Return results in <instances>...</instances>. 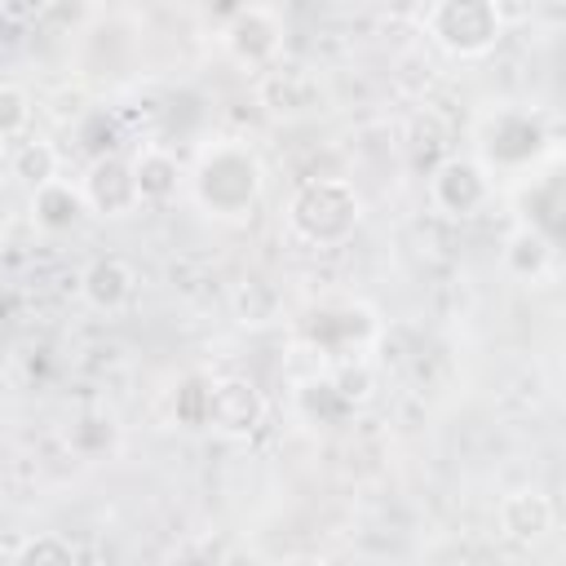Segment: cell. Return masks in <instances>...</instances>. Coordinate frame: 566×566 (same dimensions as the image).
Segmentation results:
<instances>
[{
	"label": "cell",
	"instance_id": "obj_1",
	"mask_svg": "<svg viewBox=\"0 0 566 566\" xmlns=\"http://www.w3.org/2000/svg\"><path fill=\"white\" fill-rule=\"evenodd\" d=\"M195 203L217 221H239L256 208L265 190V164L243 142H212L199 150L195 168L186 172Z\"/></svg>",
	"mask_w": 566,
	"mask_h": 566
},
{
	"label": "cell",
	"instance_id": "obj_2",
	"mask_svg": "<svg viewBox=\"0 0 566 566\" xmlns=\"http://www.w3.org/2000/svg\"><path fill=\"white\" fill-rule=\"evenodd\" d=\"M363 226V195L345 177H305L287 199V230L310 248H340Z\"/></svg>",
	"mask_w": 566,
	"mask_h": 566
},
{
	"label": "cell",
	"instance_id": "obj_3",
	"mask_svg": "<svg viewBox=\"0 0 566 566\" xmlns=\"http://www.w3.org/2000/svg\"><path fill=\"white\" fill-rule=\"evenodd\" d=\"M478 164L486 172H522L548 150V119L535 106H500L478 119Z\"/></svg>",
	"mask_w": 566,
	"mask_h": 566
},
{
	"label": "cell",
	"instance_id": "obj_4",
	"mask_svg": "<svg viewBox=\"0 0 566 566\" xmlns=\"http://www.w3.org/2000/svg\"><path fill=\"white\" fill-rule=\"evenodd\" d=\"M424 35L442 53H451L460 62H473V57L495 53V44L504 40V22L495 18L491 0H429Z\"/></svg>",
	"mask_w": 566,
	"mask_h": 566
},
{
	"label": "cell",
	"instance_id": "obj_5",
	"mask_svg": "<svg viewBox=\"0 0 566 566\" xmlns=\"http://www.w3.org/2000/svg\"><path fill=\"white\" fill-rule=\"evenodd\" d=\"M424 190H429L433 212H442L451 221H469V217H478L491 203L495 181H491V172L473 155H442L429 168Z\"/></svg>",
	"mask_w": 566,
	"mask_h": 566
},
{
	"label": "cell",
	"instance_id": "obj_6",
	"mask_svg": "<svg viewBox=\"0 0 566 566\" xmlns=\"http://www.w3.org/2000/svg\"><path fill=\"white\" fill-rule=\"evenodd\" d=\"M301 336L318 349V354H332V358H354L363 354L376 336H380V323H376V310L371 305H358V301H332V305H318L301 318Z\"/></svg>",
	"mask_w": 566,
	"mask_h": 566
},
{
	"label": "cell",
	"instance_id": "obj_7",
	"mask_svg": "<svg viewBox=\"0 0 566 566\" xmlns=\"http://www.w3.org/2000/svg\"><path fill=\"white\" fill-rule=\"evenodd\" d=\"M283 18L265 4H239L226 22H221V49L234 66L243 71H265L283 57Z\"/></svg>",
	"mask_w": 566,
	"mask_h": 566
},
{
	"label": "cell",
	"instance_id": "obj_8",
	"mask_svg": "<svg viewBox=\"0 0 566 566\" xmlns=\"http://www.w3.org/2000/svg\"><path fill=\"white\" fill-rule=\"evenodd\" d=\"M256 102H261L265 115H274V119H305V115L323 111L327 88H323V80H318L310 66L279 57L274 66H265V71L256 75Z\"/></svg>",
	"mask_w": 566,
	"mask_h": 566
},
{
	"label": "cell",
	"instance_id": "obj_9",
	"mask_svg": "<svg viewBox=\"0 0 566 566\" xmlns=\"http://www.w3.org/2000/svg\"><path fill=\"white\" fill-rule=\"evenodd\" d=\"M80 195L88 203L93 217H128L142 208L137 199V181H133V164L124 150L115 155H102V159H88L84 177H80Z\"/></svg>",
	"mask_w": 566,
	"mask_h": 566
},
{
	"label": "cell",
	"instance_id": "obj_10",
	"mask_svg": "<svg viewBox=\"0 0 566 566\" xmlns=\"http://www.w3.org/2000/svg\"><path fill=\"white\" fill-rule=\"evenodd\" d=\"M265 420V394L248 376H212L208 389V429L226 438H248Z\"/></svg>",
	"mask_w": 566,
	"mask_h": 566
},
{
	"label": "cell",
	"instance_id": "obj_11",
	"mask_svg": "<svg viewBox=\"0 0 566 566\" xmlns=\"http://www.w3.org/2000/svg\"><path fill=\"white\" fill-rule=\"evenodd\" d=\"M495 526H500V535H504L509 544L531 548V544L548 539V531L557 526V509H553V500H548L544 491H535V486H517V491H509V495L500 500V509H495Z\"/></svg>",
	"mask_w": 566,
	"mask_h": 566
},
{
	"label": "cell",
	"instance_id": "obj_12",
	"mask_svg": "<svg viewBox=\"0 0 566 566\" xmlns=\"http://www.w3.org/2000/svg\"><path fill=\"white\" fill-rule=\"evenodd\" d=\"M80 296L97 314H119L137 296V265L128 256H115V252L93 256L80 270Z\"/></svg>",
	"mask_w": 566,
	"mask_h": 566
},
{
	"label": "cell",
	"instance_id": "obj_13",
	"mask_svg": "<svg viewBox=\"0 0 566 566\" xmlns=\"http://www.w3.org/2000/svg\"><path fill=\"white\" fill-rule=\"evenodd\" d=\"M128 164H133V181H137V199L142 203H168V199H177V190L186 181V164H181V155L172 146L146 142V146H137L128 155Z\"/></svg>",
	"mask_w": 566,
	"mask_h": 566
},
{
	"label": "cell",
	"instance_id": "obj_14",
	"mask_svg": "<svg viewBox=\"0 0 566 566\" xmlns=\"http://www.w3.org/2000/svg\"><path fill=\"white\" fill-rule=\"evenodd\" d=\"M27 212H31L35 230H44V234H71V230L88 217V203H84V195H80V181H66V177L57 172V177H49L44 186L31 190Z\"/></svg>",
	"mask_w": 566,
	"mask_h": 566
},
{
	"label": "cell",
	"instance_id": "obj_15",
	"mask_svg": "<svg viewBox=\"0 0 566 566\" xmlns=\"http://www.w3.org/2000/svg\"><path fill=\"white\" fill-rule=\"evenodd\" d=\"M500 265H504V274L517 279V283H544V279L553 274V265H557V243H553L548 234H539L535 226L517 221V226L509 230L504 248H500Z\"/></svg>",
	"mask_w": 566,
	"mask_h": 566
},
{
	"label": "cell",
	"instance_id": "obj_16",
	"mask_svg": "<svg viewBox=\"0 0 566 566\" xmlns=\"http://www.w3.org/2000/svg\"><path fill=\"white\" fill-rule=\"evenodd\" d=\"M4 164H9V172H13L27 190H35V186H44L49 177L62 172V155H57V146L44 142V137H31V133L13 142V150L4 155Z\"/></svg>",
	"mask_w": 566,
	"mask_h": 566
},
{
	"label": "cell",
	"instance_id": "obj_17",
	"mask_svg": "<svg viewBox=\"0 0 566 566\" xmlns=\"http://www.w3.org/2000/svg\"><path fill=\"white\" fill-rule=\"evenodd\" d=\"M522 221L535 226L539 234H548L553 243L562 239V212H566V195H562V172H548L539 181H531V190L522 195Z\"/></svg>",
	"mask_w": 566,
	"mask_h": 566
},
{
	"label": "cell",
	"instance_id": "obj_18",
	"mask_svg": "<svg viewBox=\"0 0 566 566\" xmlns=\"http://www.w3.org/2000/svg\"><path fill=\"white\" fill-rule=\"evenodd\" d=\"M66 447L80 460H106V455H115V447H119L115 416L111 411H84V416H75L71 429H66Z\"/></svg>",
	"mask_w": 566,
	"mask_h": 566
},
{
	"label": "cell",
	"instance_id": "obj_19",
	"mask_svg": "<svg viewBox=\"0 0 566 566\" xmlns=\"http://www.w3.org/2000/svg\"><path fill=\"white\" fill-rule=\"evenodd\" d=\"M234 314L243 327H270L283 318V292L270 283V279H243L230 296Z\"/></svg>",
	"mask_w": 566,
	"mask_h": 566
},
{
	"label": "cell",
	"instance_id": "obj_20",
	"mask_svg": "<svg viewBox=\"0 0 566 566\" xmlns=\"http://www.w3.org/2000/svg\"><path fill=\"white\" fill-rule=\"evenodd\" d=\"M296 407H301V416L314 420V424H340V420L354 411V402L336 389L332 371H327V376H310V380H301V389H296Z\"/></svg>",
	"mask_w": 566,
	"mask_h": 566
},
{
	"label": "cell",
	"instance_id": "obj_21",
	"mask_svg": "<svg viewBox=\"0 0 566 566\" xmlns=\"http://www.w3.org/2000/svg\"><path fill=\"white\" fill-rule=\"evenodd\" d=\"M75 146L84 150V159H102V155L124 150V124H119V115L106 111V106L84 111L80 124H75Z\"/></svg>",
	"mask_w": 566,
	"mask_h": 566
},
{
	"label": "cell",
	"instance_id": "obj_22",
	"mask_svg": "<svg viewBox=\"0 0 566 566\" xmlns=\"http://www.w3.org/2000/svg\"><path fill=\"white\" fill-rule=\"evenodd\" d=\"M31 119H35V102L22 84H9L0 80V142L13 146L18 137L31 133Z\"/></svg>",
	"mask_w": 566,
	"mask_h": 566
},
{
	"label": "cell",
	"instance_id": "obj_23",
	"mask_svg": "<svg viewBox=\"0 0 566 566\" xmlns=\"http://www.w3.org/2000/svg\"><path fill=\"white\" fill-rule=\"evenodd\" d=\"M208 389H212V376H203V371H190V376L177 385V394H172V416H177V424H186V429H208Z\"/></svg>",
	"mask_w": 566,
	"mask_h": 566
},
{
	"label": "cell",
	"instance_id": "obj_24",
	"mask_svg": "<svg viewBox=\"0 0 566 566\" xmlns=\"http://www.w3.org/2000/svg\"><path fill=\"white\" fill-rule=\"evenodd\" d=\"M13 562H22V566H66V562H75V544L57 531H44V535L22 539L13 548Z\"/></svg>",
	"mask_w": 566,
	"mask_h": 566
},
{
	"label": "cell",
	"instance_id": "obj_25",
	"mask_svg": "<svg viewBox=\"0 0 566 566\" xmlns=\"http://www.w3.org/2000/svg\"><path fill=\"white\" fill-rule=\"evenodd\" d=\"M539 4H544V0H491V9H495V18L504 22V31H509V27H522V22H531Z\"/></svg>",
	"mask_w": 566,
	"mask_h": 566
},
{
	"label": "cell",
	"instance_id": "obj_26",
	"mask_svg": "<svg viewBox=\"0 0 566 566\" xmlns=\"http://www.w3.org/2000/svg\"><path fill=\"white\" fill-rule=\"evenodd\" d=\"M40 4H44V9H53V13H66V9H75L80 0H40Z\"/></svg>",
	"mask_w": 566,
	"mask_h": 566
},
{
	"label": "cell",
	"instance_id": "obj_27",
	"mask_svg": "<svg viewBox=\"0 0 566 566\" xmlns=\"http://www.w3.org/2000/svg\"><path fill=\"white\" fill-rule=\"evenodd\" d=\"M4 155H9V146H4V142H0V164H4Z\"/></svg>",
	"mask_w": 566,
	"mask_h": 566
},
{
	"label": "cell",
	"instance_id": "obj_28",
	"mask_svg": "<svg viewBox=\"0 0 566 566\" xmlns=\"http://www.w3.org/2000/svg\"><path fill=\"white\" fill-rule=\"evenodd\" d=\"M548 4H557V0H548Z\"/></svg>",
	"mask_w": 566,
	"mask_h": 566
}]
</instances>
